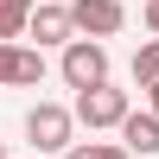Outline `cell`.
Returning <instances> with one entry per match:
<instances>
[{
	"label": "cell",
	"instance_id": "obj_1",
	"mask_svg": "<svg viewBox=\"0 0 159 159\" xmlns=\"http://www.w3.org/2000/svg\"><path fill=\"white\" fill-rule=\"evenodd\" d=\"M76 108H57V102H38L32 115H25V140H32L38 153H70L76 147Z\"/></svg>",
	"mask_w": 159,
	"mask_h": 159
},
{
	"label": "cell",
	"instance_id": "obj_2",
	"mask_svg": "<svg viewBox=\"0 0 159 159\" xmlns=\"http://www.w3.org/2000/svg\"><path fill=\"white\" fill-rule=\"evenodd\" d=\"M57 70H64V83H70V89H96V83H108V45H102V38H70Z\"/></svg>",
	"mask_w": 159,
	"mask_h": 159
},
{
	"label": "cell",
	"instance_id": "obj_3",
	"mask_svg": "<svg viewBox=\"0 0 159 159\" xmlns=\"http://www.w3.org/2000/svg\"><path fill=\"white\" fill-rule=\"evenodd\" d=\"M70 108H76V121H83L89 134H96V127H121L127 115H134V108H127V89H115V83L76 89V102H70Z\"/></svg>",
	"mask_w": 159,
	"mask_h": 159
},
{
	"label": "cell",
	"instance_id": "obj_4",
	"mask_svg": "<svg viewBox=\"0 0 159 159\" xmlns=\"http://www.w3.org/2000/svg\"><path fill=\"white\" fill-rule=\"evenodd\" d=\"M70 19H76L83 38H115L127 25V7L121 0H70Z\"/></svg>",
	"mask_w": 159,
	"mask_h": 159
},
{
	"label": "cell",
	"instance_id": "obj_5",
	"mask_svg": "<svg viewBox=\"0 0 159 159\" xmlns=\"http://www.w3.org/2000/svg\"><path fill=\"white\" fill-rule=\"evenodd\" d=\"M25 32L38 38V51H45V45H70L76 19H70V7H51V0H38V7H32V25H25Z\"/></svg>",
	"mask_w": 159,
	"mask_h": 159
},
{
	"label": "cell",
	"instance_id": "obj_6",
	"mask_svg": "<svg viewBox=\"0 0 159 159\" xmlns=\"http://www.w3.org/2000/svg\"><path fill=\"white\" fill-rule=\"evenodd\" d=\"M121 147H127V153H140V159H153V153H159V115H153V108H147V115L134 108V115L121 121Z\"/></svg>",
	"mask_w": 159,
	"mask_h": 159
},
{
	"label": "cell",
	"instance_id": "obj_7",
	"mask_svg": "<svg viewBox=\"0 0 159 159\" xmlns=\"http://www.w3.org/2000/svg\"><path fill=\"white\" fill-rule=\"evenodd\" d=\"M13 83H19V89L45 83V51H32V45H13Z\"/></svg>",
	"mask_w": 159,
	"mask_h": 159
},
{
	"label": "cell",
	"instance_id": "obj_8",
	"mask_svg": "<svg viewBox=\"0 0 159 159\" xmlns=\"http://www.w3.org/2000/svg\"><path fill=\"white\" fill-rule=\"evenodd\" d=\"M32 7L38 0H0V38H25V25H32Z\"/></svg>",
	"mask_w": 159,
	"mask_h": 159
},
{
	"label": "cell",
	"instance_id": "obj_9",
	"mask_svg": "<svg viewBox=\"0 0 159 159\" xmlns=\"http://www.w3.org/2000/svg\"><path fill=\"white\" fill-rule=\"evenodd\" d=\"M134 83H140V89L159 83V38H147V45L134 51Z\"/></svg>",
	"mask_w": 159,
	"mask_h": 159
},
{
	"label": "cell",
	"instance_id": "obj_10",
	"mask_svg": "<svg viewBox=\"0 0 159 159\" xmlns=\"http://www.w3.org/2000/svg\"><path fill=\"white\" fill-rule=\"evenodd\" d=\"M64 159H134V153H127L121 140H83V147H70Z\"/></svg>",
	"mask_w": 159,
	"mask_h": 159
},
{
	"label": "cell",
	"instance_id": "obj_11",
	"mask_svg": "<svg viewBox=\"0 0 159 159\" xmlns=\"http://www.w3.org/2000/svg\"><path fill=\"white\" fill-rule=\"evenodd\" d=\"M0 83H13V45L0 38Z\"/></svg>",
	"mask_w": 159,
	"mask_h": 159
},
{
	"label": "cell",
	"instance_id": "obj_12",
	"mask_svg": "<svg viewBox=\"0 0 159 159\" xmlns=\"http://www.w3.org/2000/svg\"><path fill=\"white\" fill-rule=\"evenodd\" d=\"M147 32L159 38V0H147Z\"/></svg>",
	"mask_w": 159,
	"mask_h": 159
},
{
	"label": "cell",
	"instance_id": "obj_13",
	"mask_svg": "<svg viewBox=\"0 0 159 159\" xmlns=\"http://www.w3.org/2000/svg\"><path fill=\"white\" fill-rule=\"evenodd\" d=\"M147 108H153V115H159V83H147Z\"/></svg>",
	"mask_w": 159,
	"mask_h": 159
},
{
	"label": "cell",
	"instance_id": "obj_14",
	"mask_svg": "<svg viewBox=\"0 0 159 159\" xmlns=\"http://www.w3.org/2000/svg\"><path fill=\"white\" fill-rule=\"evenodd\" d=\"M0 159H7V140H0Z\"/></svg>",
	"mask_w": 159,
	"mask_h": 159
}]
</instances>
